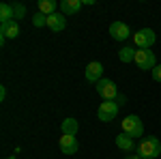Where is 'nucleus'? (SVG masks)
I'll return each mask as SVG.
<instances>
[{"instance_id":"obj_11","label":"nucleus","mask_w":161,"mask_h":159,"mask_svg":"<svg viewBox=\"0 0 161 159\" xmlns=\"http://www.w3.org/2000/svg\"><path fill=\"white\" fill-rule=\"evenodd\" d=\"M116 146L120 148V150H125V153H131L136 146V140L131 138V135H127V133H118L116 135Z\"/></svg>"},{"instance_id":"obj_3","label":"nucleus","mask_w":161,"mask_h":159,"mask_svg":"<svg viewBox=\"0 0 161 159\" xmlns=\"http://www.w3.org/2000/svg\"><path fill=\"white\" fill-rule=\"evenodd\" d=\"M123 133L131 135L133 140H136V138H142V133H144V125H142V121H140V116L131 114V116L125 118L123 121Z\"/></svg>"},{"instance_id":"obj_10","label":"nucleus","mask_w":161,"mask_h":159,"mask_svg":"<svg viewBox=\"0 0 161 159\" xmlns=\"http://www.w3.org/2000/svg\"><path fill=\"white\" fill-rule=\"evenodd\" d=\"M101 75H103V65H101V62H90L86 67V80L88 82H95V84H97V82L103 80Z\"/></svg>"},{"instance_id":"obj_16","label":"nucleus","mask_w":161,"mask_h":159,"mask_svg":"<svg viewBox=\"0 0 161 159\" xmlns=\"http://www.w3.org/2000/svg\"><path fill=\"white\" fill-rule=\"evenodd\" d=\"M56 2L54 0H41L39 2V13H43V15H52V13H56Z\"/></svg>"},{"instance_id":"obj_1","label":"nucleus","mask_w":161,"mask_h":159,"mask_svg":"<svg viewBox=\"0 0 161 159\" xmlns=\"http://www.w3.org/2000/svg\"><path fill=\"white\" fill-rule=\"evenodd\" d=\"M137 155L142 159H157V155L161 153V142L159 138H153V135H148V138H144L140 144H137Z\"/></svg>"},{"instance_id":"obj_8","label":"nucleus","mask_w":161,"mask_h":159,"mask_svg":"<svg viewBox=\"0 0 161 159\" xmlns=\"http://www.w3.org/2000/svg\"><path fill=\"white\" fill-rule=\"evenodd\" d=\"M64 26H67V15H62V13L47 15V28H50L52 32H62Z\"/></svg>"},{"instance_id":"obj_21","label":"nucleus","mask_w":161,"mask_h":159,"mask_svg":"<svg viewBox=\"0 0 161 159\" xmlns=\"http://www.w3.org/2000/svg\"><path fill=\"white\" fill-rule=\"evenodd\" d=\"M4 99H7V88L0 86V101H4Z\"/></svg>"},{"instance_id":"obj_13","label":"nucleus","mask_w":161,"mask_h":159,"mask_svg":"<svg viewBox=\"0 0 161 159\" xmlns=\"http://www.w3.org/2000/svg\"><path fill=\"white\" fill-rule=\"evenodd\" d=\"M58 7H60L62 15H73V13H77L82 9V0H62Z\"/></svg>"},{"instance_id":"obj_14","label":"nucleus","mask_w":161,"mask_h":159,"mask_svg":"<svg viewBox=\"0 0 161 159\" xmlns=\"http://www.w3.org/2000/svg\"><path fill=\"white\" fill-rule=\"evenodd\" d=\"M15 20V13H13V7L11 4H7V2H2L0 4V24H9Z\"/></svg>"},{"instance_id":"obj_19","label":"nucleus","mask_w":161,"mask_h":159,"mask_svg":"<svg viewBox=\"0 0 161 159\" xmlns=\"http://www.w3.org/2000/svg\"><path fill=\"white\" fill-rule=\"evenodd\" d=\"M13 13H15V22H17L19 17H24V15H26V7H24V4H13Z\"/></svg>"},{"instance_id":"obj_4","label":"nucleus","mask_w":161,"mask_h":159,"mask_svg":"<svg viewBox=\"0 0 161 159\" xmlns=\"http://www.w3.org/2000/svg\"><path fill=\"white\" fill-rule=\"evenodd\" d=\"M155 30H150V28H142V30H137L136 35H133V43H136L137 49H150L153 48V43H155Z\"/></svg>"},{"instance_id":"obj_12","label":"nucleus","mask_w":161,"mask_h":159,"mask_svg":"<svg viewBox=\"0 0 161 159\" xmlns=\"http://www.w3.org/2000/svg\"><path fill=\"white\" fill-rule=\"evenodd\" d=\"M19 35V24L13 20V22H9V24H0V37L4 39H15Z\"/></svg>"},{"instance_id":"obj_5","label":"nucleus","mask_w":161,"mask_h":159,"mask_svg":"<svg viewBox=\"0 0 161 159\" xmlns=\"http://www.w3.org/2000/svg\"><path fill=\"white\" fill-rule=\"evenodd\" d=\"M97 93L103 97V101H116L118 99V88H116V84L112 80H105V77L101 82H97Z\"/></svg>"},{"instance_id":"obj_18","label":"nucleus","mask_w":161,"mask_h":159,"mask_svg":"<svg viewBox=\"0 0 161 159\" xmlns=\"http://www.w3.org/2000/svg\"><path fill=\"white\" fill-rule=\"evenodd\" d=\"M32 24L37 26V28L47 26V15H43V13H35V15H32Z\"/></svg>"},{"instance_id":"obj_9","label":"nucleus","mask_w":161,"mask_h":159,"mask_svg":"<svg viewBox=\"0 0 161 159\" xmlns=\"http://www.w3.org/2000/svg\"><path fill=\"white\" fill-rule=\"evenodd\" d=\"M110 35L116 41H125V39L131 35V30H129V26L125 24V22H114V24L110 26Z\"/></svg>"},{"instance_id":"obj_2","label":"nucleus","mask_w":161,"mask_h":159,"mask_svg":"<svg viewBox=\"0 0 161 159\" xmlns=\"http://www.w3.org/2000/svg\"><path fill=\"white\" fill-rule=\"evenodd\" d=\"M133 62L142 71H153L157 67V58H155V54L150 49H136V60Z\"/></svg>"},{"instance_id":"obj_15","label":"nucleus","mask_w":161,"mask_h":159,"mask_svg":"<svg viewBox=\"0 0 161 159\" xmlns=\"http://www.w3.org/2000/svg\"><path fill=\"white\" fill-rule=\"evenodd\" d=\"M60 129H62V135H75L77 129H80V125H77L75 118H64L62 125H60Z\"/></svg>"},{"instance_id":"obj_17","label":"nucleus","mask_w":161,"mask_h":159,"mask_svg":"<svg viewBox=\"0 0 161 159\" xmlns=\"http://www.w3.org/2000/svg\"><path fill=\"white\" fill-rule=\"evenodd\" d=\"M118 58L123 62H133L136 60V52H133V48H123L118 52Z\"/></svg>"},{"instance_id":"obj_7","label":"nucleus","mask_w":161,"mask_h":159,"mask_svg":"<svg viewBox=\"0 0 161 159\" xmlns=\"http://www.w3.org/2000/svg\"><path fill=\"white\" fill-rule=\"evenodd\" d=\"M58 146H60V150L64 155H75L80 150V144H77L75 135H62L60 140H58Z\"/></svg>"},{"instance_id":"obj_22","label":"nucleus","mask_w":161,"mask_h":159,"mask_svg":"<svg viewBox=\"0 0 161 159\" xmlns=\"http://www.w3.org/2000/svg\"><path fill=\"white\" fill-rule=\"evenodd\" d=\"M125 159H142L140 155H129V157H125Z\"/></svg>"},{"instance_id":"obj_6","label":"nucleus","mask_w":161,"mask_h":159,"mask_svg":"<svg viewBox=\"0 0 161 159\" xmlns=\"http://www.w3.org/2000/svg\"><path fill=\"white\" fill-rule=\"evenodd\" d=\"M118 110H120V103H116V101H103V103H99V112H97L99 121H103V122L114 121Z\"/></svg>"},{"instance_id":"obj_20","label":"nucleus","mask_w":161,"mask_h":159,"mask_svg":"<svg viewBox=\"0 0 161 159\" xmlns=\"http://www.w3.org/2000/svg\"><path fill=\"white\" fill-rule=\"evenodd\" d=\"M153 80H155V82H161V65H157V67L153 69Z\"/></svg>"}]
</instances>
